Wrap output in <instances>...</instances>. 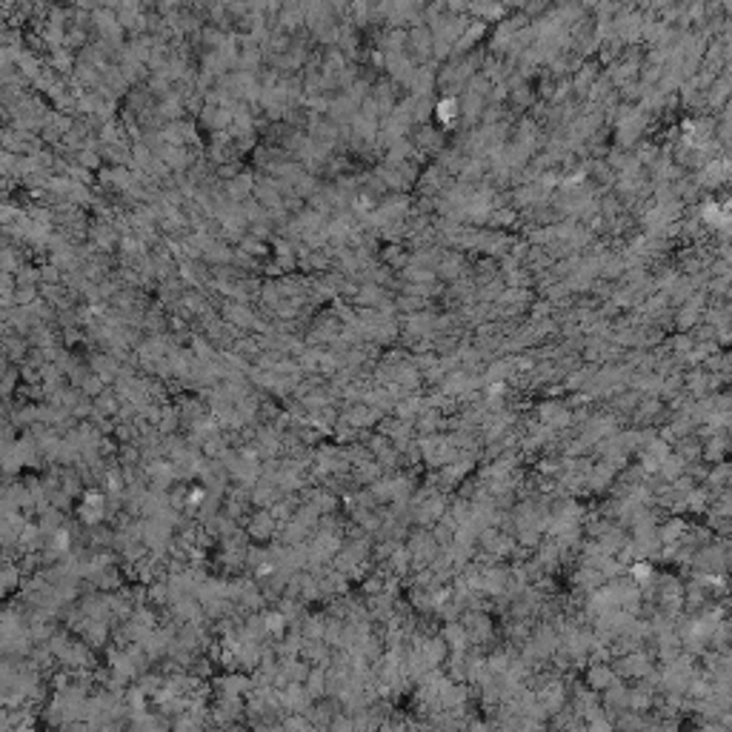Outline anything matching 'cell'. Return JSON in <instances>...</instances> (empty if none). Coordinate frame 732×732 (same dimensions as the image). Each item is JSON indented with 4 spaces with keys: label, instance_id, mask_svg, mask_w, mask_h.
Instances as JSON below:
<instances>
[{
    "label": "cell",
    "instance_id": "4",
    "mask_svg": "<svg viewBox=\"0 0 732 732\" xmlns=\"http://www.w3.org/2000/svg\"><path fill=\"white\" fill-rule=\"evenodd\" d=\"M452 109H455V103H452V101H444L441 106H438V118H441V121H449V118H452V115H449Z\"/></svg>",
    "mask_w": 732,
    "mask_h": 732
},
{
    "label": "cell",
    "instance_id": "3",
    "mask_svg": "<svg viewBox=\"0 0 732 732\" xmlns=\"http://www.w3.org/2000/svg\"><path fill=\"white\" fill-rule=\"evenodd\" d=\"M632 578L644 583V581L653 578V569H649V564H635V566H632Z\"/></svg>",
    "mask_w": 732,
    "mask_h": 732
},
{
    "label": "cell",
    "instance_id": "2",
    "mask_svg": "<svg viewBox=\"0 0 732 732\" xmlns=\"http://www.w3.org/2000/svg\"><path fill=\"white\" fill-rule=\"evenodd\" d=\"M14 583H18V572H14L12 566H0V595L9 592Z\"/></svg>",
    "mask_w": 732,
    "mask_h": 732
},
{
    "label": "cell",
    "instance_id": "1",
    "mask_svg": "<svg viewBox=\"0 0 732 732\" xmlns=\"http://www.w3.org/2000/svg\"><path fill=\"white\" fill-rule=\"evenodd\" d=\"M106 512V501L101 492H86L84 495V503H80V520H84L86 527H94L101 524V518Z\"/></svg>",
    "mask_w": 732,
    "mask_h": 732
}]
</instances>
